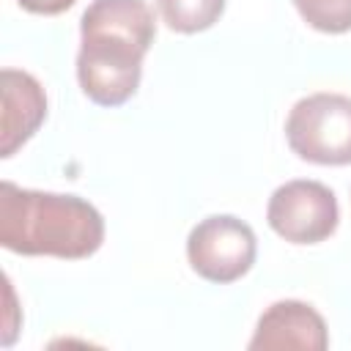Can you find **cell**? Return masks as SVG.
Wrapping results in <instances>:
<instances>
[{"mask_svg": "<svg viewBox=\"0 0 351 351\" xmlns=\"http://www.w3.org/2000/svg\"><path fill=\"white\" fill-rule=\"evenodd\" d=\"M3 126H0V156L8 159L25 145L47 118V93L41 82L19 69H3Z\"/></svg>", "mask_w": 351, "mask_h": 351, "instance_id": "obj_7", "label": "cell"}, {"mask_svg": "<svg viewBox=\"0 0 351 351\" xmlns=\"http://www.w3.org/2000/svg\"><path fill=\"white\" fill-rule=\"evenodd\" d=\"M258 255L255 233L247 222L230 214L200 219L186 239L189 266L208 282H233L244 277Z\"/></svg>", "mask_w": 351, "mask_h": 351, "instance_id": "obj_4", "label": "cell"}, {"mask_svg": "<svg viewBox=\"0 0 351 351\" xmlns=\"http://www.w3.org/2000/svg\"><path fill=\"white\" fill-rule=\"evenodd\" d=\"M302 19L321 33L351 30V0H293Z\"/></svg>", "mask_w": 351, "mask_h": 351, "instance_id": "obj_9", "label": "cell"}, {"mask_svg": "<svg viewBox=\"0 0 351 351\" xmlns=\"http://www.w3.org/2000/svg\"><path fill=\"white\" fill-rule=\"evenodd\" d=\"M165 25L176 33H200L219 22L225 0H156Z\"/></svg>", "mask_w": 351, "mask_h": 351, "instance_id": "obj_8", "label": "cell"}, {"mask_svg": "<svg viewBox=\"0 0 351 351\" xmlns=\"http://www.w3.org/2000/svg\"><path fill=\"white\" fill-rule=\"evenodd\" d=\"M291 151L313 165H351V96L313 93L299 99L285 121Z\"/></svg>", "mask_w": 351, "mask_h": 351, "instance_id": "obj_3", "label": "cell"}, {"mask_svg": "<svg viewBox=\"0 0 351 351\" xmlns=\"http://www.w3.org/2000/svg\"><path fill=\"white\" fill-rule=\"evenodd\" d=\"M266 219L271 230L291 244H318L335 233L340 208L326 184L296 178L271 192Z\"/></svg>", "mask_w": 351, "mask_h": 351, "instance_id": "obj_5", "label": "cell"}, {"mask_svg": "<svg viewBox=\"0 0 351 351\" xmlns=\"http://www.w3.org/2000/svg\"><path fill=\"white\" fill-rule=\"evenodd\" d=\"M104 241V219L88 200L0 184V244L19 255L88 258Z\"/></svg>", "mask_w": 351, "mask_h": 351, "instance_id": "obj_2", "label": "cell"}, {"mask_svg": "<svg viewBox=\"0 0 351 351\" xmlns=\"http://www.w3.org/2000/svg\"><path fill=\"white\" fill-rule=\"evenodd\" d=\"M80 36L77 80L85 96L101 107L132 99L156 36L151 5L145 0H93L80 19Z\"/></svg>", "mask_w": 351, "mask_h": 351, "instance_id": "obj_1", "label": "cell"}, {"mask_svg": "<svg viewBox=\"0 0 351 351\" xmlns=\"http://www.w3.org/2000/svg\"><path fill=\"white\" fill-rule=\"evenodd\" d=\"M329 346L326 321L321 313L296 299L274 302L255 326V335L250 340V351H324Z\"/></svg>", "mask_w": 351, "mask_h": 351, "instance_id": "obj_6", "label": "cell"}, {"mask_svg": "<svg viewBox=\"0 0 351 351\" xmlns=\"http://www.w3.org/2000/svg\"><path fill=\"white\" fill-rule=\"evenodd\" d=\"M77 0H19V5L30 14H44V16H52V14H63L66 8H71Z\"/></svg>", "mask_w": 351, "mask_h": 351, "instance_id": "obj_10", "label": "cell"}]
</instances>
